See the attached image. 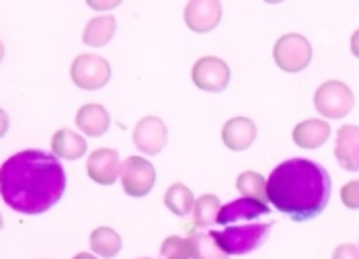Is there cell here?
Wrapping results in <instances>:
<instances>
[{
	"mask_svg": "<svg viewBox=\"0 0 359 259\" xmlns=\"http://www.w3.org/2000/svg\"><path fill=\"white\" fill-rule=\"evenodd\" d=\"M66 190V173L57 157L43 150H23L0 167V196L21 214H43Z\"/></svg>",
	"mask_w": 359,
	"mask_h": 259,
	"instance_id": "cell-1",
	"label": "cell"
},
{
	"mask_svg": "<svg viewBox=\"0 0 359 259\" xmlns=\"http://www.w3.org/2000/svg\"><path fill=\"white\" fill-rule=\"evenodd\" d=\"M267 200L296 223L316 218L331 200V175L310 159H290L267 179Z\"/></svg>",
	"mask_w": 359,
	"mask_h": 259,
	"instance_id": "cell-2",
	"label": "cell"
},
{
	"mask_svg": "<svg viewBox=\"0 0 359 259\" xmlns=\"http://www.w3.org/2000/svg\"><path fill=\"white\" fill-rule=\"evenodd\" d=\"M273 229V223H255V225H241V227H228L224 230H212L210 234L220 245L226 255H245L255 249H259L269 232Z\"/></svg>",
	"mask_w": 359,
	"mask_h": 259,
	"instance_id": "cell-3",
	"label": "cell"
},
{
	"mask_svg": "<svg viewBox=\"0 0 359 259\" xmlns=\"http://www.w3.org/2000/svg\"><path fill=\"white\" fill-rule=\"evenodd\" d=\"M355 105L353 91L341 81H327L314 93V107L316 112L329 119H341L351 114Z\"/></svg>",
	"mask_w": 359,
	"mask_h": 259,
	"instance_id": "cell-4",
	"label": "cell"
},
{
	"mask_svg": "<svg viewBox=\"0 0 359 259\" xmlns=\"http://www.w3.org/2000/svg\"><path fill=\"white\" fill-rule=\"evenodd\" d=\"M273 60L283 72H302L312 60V46L304 35L287 33L277 39Z\"/></svg>",
	"mask_w": 359,
	"mask_h": 259,
	"instance_id": "cell-5",
	"label": "cell"
},
{
	"mask_svg": "<svg viewBox=\"0 0 359 259\" xmlns=\"http://www.w3.org/2000/svg\"><path fill=\"white\" fill-rule=\"evenodd\" d=\"M70 77L79 88L99 91L109 83L111 66L105 58L97 54H83L72 62Z\"/></svg>",
	"mask_w": 359,
	"mask_h": 259,
	"instance_id": "cell-6",
	"label": "cell"
},
{
	"mask_svg": "<svg viewBox=\"0 0 359 259\" xmlns=\"http://www.w3.org/2000/svg\"><path fill=\"white\" fill-rule=\"evenodd\" d=\"M156 183V171L150 161L142 157H130L121 165V185L132 198H144L152 192Z\"/></svg>",
	"mask_w": 359,
	"mask_h": 259,
	"instance_id": "cell-7",
	"label": "cell"
},
{
	"mask_svg": "<svg viewBox=\"0 0 359 259\" xmlns=\"http://www.w3.org/2000/svg\"><path fill=\"white\" fill-rule=\"evenodd\" d=\"M191 79H194L195 86L205 93H222L230 83V68L220 58H199L195 62Z\"/></svg>",
	"mask_w": 359,
	"mask_h": 259,
	"instance_id": "cell-8",
	"label": "cell"
},
{
	"mask_svg": "<svg viewBox=\"0 0 359 259\" xmlns=\"http://www.w3.org/2000/svg\"><path fill=\"white\" fill-rule=\"evenodd\" d=\"M166 140H168V130L161 117L148 115L140 119L138 126L134 128V144L144 154H150V157L158 154L166 146Z\"/></svg>",
	"mask_w": 359,
	"mask_h": 259,
	"instance_id": "cell-9",
	"label": "cell"
},
{
	"mask_svg": "<svg viewBox=\"0 0 359 259\" xmlns=\"http://www.w3.org/2000/svg\"><path fill=\"white\" fill-rule=\"evenodd\" d=\"M220 0H191L185 6V25L194 33H210L220 25Z\"/></svg>",
	"mask_w": 359,
	"mask_h": 259,
	"instance_id": "cell-10",
	"label": "cell"
},
{
	"mask_svg": "<svg viewBox=\"0 0 359 259\" xmlns=\"http://www.w3.org/2000/svg\"><path fill=\"white\" fill-rule=\"evenodd\" d=\"M88 177L99 185H113L121 175V163L115 148H99L86 161Z\"/></svg>",
	"mask_w": 359,
	"mask_h": 259,
	"instance_id": "cell-11",
	"label": "cell"
},
{
	"mask_svg": "<svg viewBox=\"0 0 359 259\" xmlns=\"http://www.w3.org/2000/svg\"><path fill=\"white\" fill-rule=\"evenodd\" d=\"M269 212H271V208L263 201L241 198V200L222 206L220 214H218V225H236V223H245V220L249 223V220L265 216Z\"/></svg>",
	"mask_w": 359,
	"mask_h": 259,
	"instance_id": "cell-12",
	"label": "cell"
},
{
	"mask_svg": "<svg viewBox=\"0 0 359 259\" xmlns=\"http://www.w3.org/2000/svg\"><path fill=\"white\" fill-rule=\"evenodd\" d=\"M334 157L339 165L347 171H359V128L358 126H341L337 132Z\"/></svg>",
	"mask_w": 359,
	"mask_h": 259,
	"instance_id": "cell-13",
	"label": "cell"
},
{
	"mask_svg": "<svg viewBox=\"0 0 359 259\" xmlns=\"http://www.w3.org/2000/svg\"><path fill=\"white\" fill-rule=\"evenodd\" d=\"M257 138V126L249 117H232L222 128V140L230 150H247Z\"/></svg>",
	"mask_w": 359,
	"mask_h": 259,
	"instance_id": "cell-14",
	"label": "cell"
},
{
	"mask_svg": "<svg viewBox=\"0 0 359 259\" xmlns=\"http://www.w3.org/2000/svg\"><path fill=\"white\" fill-rule=\"evenodd\" d=\"M292 138L300 148L314 150V148H320L331 138V126L325 119H306L294 128Z\"/></svg>",
	"mask_w": 359,
	"mask_h": 259,
	"instance_id": "cell-15",
	"label": "cell"
},
{
	"mask_svg": "<svg viewBox=\"0 0 359 259\" xmlns=\"http://www.w3.org/2000/svg\"><path fill=\"white\" fill-rule=\"evenodd\" d=\"M111 117L109 112L103 107V105H97V103H88L83 105L76 114V126L81 128V132H84L86 136H103L107 130H109Z\"/></svg>",
	"mask_w": 359,
	"mask_h": 259,
	"instance_id": "cell-16",
	"label": "cell"
},
{
	"mask_svg": "<svg viewBox=\"0 0 359 259\" xmlns=\"http://www.w3.org/2000/svg\"><path fill=\"white\" fill-rule=\"evenodd\" d=\"M52 152L57 159L76 161V159L84 157V152H86V140L81 134H76L68 128L57 130L52 138Z\"/></svg>",
	"mask_w": 359,
	"mask_h": 259,
	"instance_id": "cell-17",
	"label": "cell"
},
{
	"mask_svg": "<svg viewBox=\"0 0 359 259\" xmlns=\"http://www.w3.org/2000/svg\"><path fill=\"white\" fill-rule=\"evenodd\" d=\"M222 204L218 196L214 194H205L199 200H195L194 206V218L187 225L189 232H197L199 229H208L212 225L218 223V214H220Z\"/></svg>",
	"mask_w": 359,
	"mask_h": 259,
	"instance_id": "cell-18",
	"label": "cell"
},
{
	"mask_svg": "<svg viewBox=\"0 0 359 259\" xmlns=\"http://www.w3.org/2000/svg\"><path fill=\"white\" fill-rule=\"evenodd\" d=\"M115 29H117L115 17H111V15L95 17L84 27L83 41L86 46H90V48H103V46H107L113 39Z\"/></svg>",
	"mask_w": 359,
	"mask_h": 259,
	"instance_id": "cell-19",
	"label": "cell"
},
{
	"mask_svg": "<svg viewBox=\"0 0 359 259\" xmlns=\"http://www.w3.org/2000/svg\"><path fill=\"white\" fill-rule=\"evenodd\" d=\"M90 249L99 258H115L121 251V237L109 227H99L90 232Z\"/></svg>",
	"mask_w": 359,
	"mask_h": 259,
	"instance_id": "cell-20",
	"label": "cell"
},
{
	"mask_svg": "<svg viewBox=\"0 0 359 259\" xmlns=\"http://www.w3.org/2000/svg\"><path fill=\"white\" fill-rule=\"evenodd\" d=\"M165 206L177 216H189L194 212L195 198L191 190L183 183H172L165 194Z\"/></svg>",
	"mask_w": 359,
	"mask_h": 259,
	"instance_id": "cell-21",
	"label": "cell"
},
{
	"mask_svg": "<svg viewBox=\"0 0 359 259\" xmlns=\"http://www.w3.org/2000/svg\"><path fill=\"white\" fill-rule=\"evenodd\" d=\"M191 259H230L220 249V245L214 241L210 232H191L187 237Z\"/></svg>",
	"mask_w": 359,
	"mask_h": 259,
	"instance_id": "cell-22",
	"label": "cell"
},
{
	"mask_svg": "<svg viewBox=\"0 0 359 259\" xmlns=\"http://www.w3.org/2000/svg\"><path fill=\"white\" fill-rule=\"evenodd\" d=\"M236 190L243 194V198L257 200L267 204V181L261 173L245 171L238 175L236 179Z\"/></svg>",
	"mask_w": 359,
	"mask_h": 259,
	"instance_id": "cell-23",
	"label": "cell"
},
{
	"mask_svg": "<svg viewBox=\"0 0 359 259\" xmlns=\"http://www.w3.org/2000/svg\"><path fill=\"white\" fill-rule=\"evenodd\" d=\"M161 258L163 259H191L189 243L183 237H168L161 247Z\"/></svg>",
	"mask_w": 359,
	"mask_h": 259,
	"instance_id": "cell-24",
	"label": "cell"
},
{
	"mask_svg": "<svg viewBox=\"0 0 359 259\" xmlns=\"http://www.w3.org/2000/svg\"><path fill=\"white\" fill-rule=\"evenodd\" d=\"M341 201L349 208V210H359V181H349L343 185L341 190Z\"/></svg>",
	"mask_w": 359,
	"mask_h": 259,
	"instance_id": "cell-25",
	"label": "cell"
},
{
	"mask_svg": "<svg viewBox=\"0 0 359 259\" xmlns=\"http://www.w3.org/2000/svg\"><path fill=\"white\" fill-rule=\"evenodd\" d=\"M332 259H359V247L351 243L339 245L332 253Z\"/></svg>",
	"mask_w": 359,
	"mask_h": 259,
	"instance_id": "cell-26",
	"label": "cell"
},
{
	"mask_svg": "<svg viewBox=\"0 0 359 259\" xmlns=\"http://www.w3.org/2000/svg\"><path fill=\"white\" fill-rule=\"evenodd\" d=\"M121 4V0H111V2H93V0H88V6L90 8H99V11H103V8H113V6H119Z\"/></svg>",
	"mask_w": 359,
	"mask_h": 259,
	"instance_id": "cell-27",
	"label": "cell"
},
{
	"mask_svg": "<svg viewBox=\"0 0 359 259\" xmlns=\"http://www.w3.org/2000/svg\"><path fill=\"white\" fill-rule=\"evenodd\" d=\"M8 132V114L4 109H0V138Z\"/></svg>",
	"mask_w": 359,
	"mask_h": 259,
	"instance_id": "cell-28",
	"label": "cell"
},
{
	"mask_svg": "<svg viewBox=\"0 0 359 259\" xmlns=\"http://www.w3.org/2000/svg\"><path fill=\"white\" fill-rule=\"evenodd\" d=\"M351 54L359 58V29L353 33V37H351Z\"/></svg>",
	"mask_w": 359,
	"mask_h": 259,
	"instance_id": "cell-29",
	"label": "cell"
},
{
	"mask_svg": "<svg viewBox=\"0 0 359 259\" xmlns=\"http://www.w3.org/2000/svg\"><path fill=\"white\" fill-rule=\"evenodd\" d=\"M72 259H99V258H95V255H90V253H79V255H74Z\"/></svg>",
	"mask_w": 359,
	"mask_h": 259,
	"instance_id": "cell-30",
	"label": "cell"
},
{
	"mask_svg": "<svg viewBox=\"0 0 359 259\" xmlns=\"http://www.w3.org/2000/svg\"><path fill=\"white\" fill-rule=\"evenodd\" d=\"M2 58H4V46H2V41H0V62H2Z\"/></svg>",
	"mask_w": 359,
	"mask_h": 259,
	"instance_id": "cell-31",
	"label": "cell"
},
{
	"mask_svg": "<svg viewBox=\"0 0 359 259\" xmlns=\"http://www.w3.org/2000/svg\"><path fill=\"white\" fill-rule=\"evenodd\" d=\"M2 227H4V220H2V214H0V230H2Z\"/></svg>",
	"mask_w": 359,
	"mask_h": 259,
	"instance_id": "cell-32",
	"label": "cell"
},
{
	"mask_svg": "<svg viewBox=\"0 0 359 259\" xmlns=\"http://www.w3.org/2000/svg\"><path fill=\"white\" fill-rule=\"evenodd\" d=\"M142 259H150V258H142Z\"/></svg>",
	"mask_w": 359,
	"mask_h": 259,
	"instance_id": "cell-33",
	"label": "cell"
}]
</instances>
